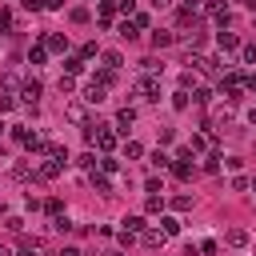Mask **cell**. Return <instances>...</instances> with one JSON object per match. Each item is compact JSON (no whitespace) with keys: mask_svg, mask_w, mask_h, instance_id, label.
Returning a JSON list of instances; mask_svg holds the SVG:
<instances>
[{"mask_svg":"<svg viewBox=\"0 0 256 256\" xmlns=\"http://www.w3.org/2000/svg\"><path fill=\"white\" fill-rule=\"evenodd\" d=\"M136 96H140V100H160V76H152V72L140 76V80H136Z\"/></svg>","mask_w":256,"mask_h":256,"instance_id":"1","label":"cell"},{"mask_svg":"<svg viewBox=\"0 0 256 256\" xmlns=\"http://www.w3.org/2000/svg\"><path fill=\"white\" fill-rule=\"evenodd\" d=\"M84 100H88V104H104V100H108V84H100V80L92 76V80L84 84Z\"/></svg>","mask_w":256,"mask_h":256,"instance_id":"2","label":"cell"},{"mask_svg":"<svg viewBox=\"0 0 256 256\" xmlns=\"http://www.w3.org/2000/svg\"><path fill=\"white\" fill-rule=\"evenodd\" d=\"M40 92H44V88H40V80H36V76L20 84V100H24L28 108H36V100H40Z\"/></svg>","mask_w":256,"mask_h":256,"instance_id":"3","label":"cell"},{"mask_svg":"<svg viewBox=\"0 0 256 256\" xmlns=\"http://www.w3.org/2000/svg\"><path fill=\"white\" fill-rule=\"evenodd\" d=\"M44 48H48V52H68V36L48 32V36H44Z\"/></svg>","mask_w":256,"mask_h":256,"instance_id":"4","label":"cell"},{"mask_svg":"<svg viewBox=\"0 0 256 256\" xmlns=\"http://www.w3.org/2000/svg\"><path fill=\"white\" fill-rule=\"evenodd\" d=\"M64 116H68L72 124H88V112H84V104H80V100H72V104L64 108Z\"/></svg>","mask_w":256,"mask_h":256,"instance_id":"5","label":"cell"},{"mask_svg":"<svg viewBox=\"0 0 256 256\" xmlns=\"http://www.w3.org/2000/svg\"><path fill=\"white\" fill-rule=\"evenodd\" d=\"M92 188H96L100 196H112V180H108V172H92Z\"/></svg>","mask_w":256,"mask_h":256,"instance_id":"6","label":"cell"},{"mask_svg":"<svg viewBox=\"0 0 256 256\" xmlns=\"http://www.w3.org/2000/svg\"><path fill=\"white\" fill-rule=\"evenodd\" d=\"M140 240H144V244H148V248H160V244H164V240H168V236H164V232H160V228H144V232H140Z\"/></svg>","mask_w":256,"mask_h":256,"instance_id":"7","label":"cell"},{"mask_svg":"<svg viewBox=\"0 0 256 256\" xmlns=\"http://www.w3.org/2000/svg\"><path fill=\"white\" fill-rule=\"evenodd\" d=\"M216 44H220L224 52H236V48H240V36H236V32H220V36H216Z\"/></svg>","mask_w":256,"mask_h":256,"instance_id":"8","label":"cell"},{"mask_svg":"<svg viewBox=\"0 0 256 256\" xmlns=\"http://www.w3.org/2000/svg\"><path fill=\"white\" fill-rule=\"evenodd\" d=\"M132 124H136V108H120V112H116V128H124V132H128Z\"/></svg>","mask_w":256,"mask_h":256,"instance_id":"9","label":"cell"},{"mask_svg":"<svg viewBox=\"0 0 256 256\" xmlns=\"http://www.w3.org/2000/svg\"><path fill=\"white\" fill-rule=\"evenodd\" d=\"M116 32H120L124 40H136V36H140V28H136V20H120V24H116Z\"/></svg>","mask_w":256,"mask_h":256,"instance_id":"10","label":"cell"},{"mask_svg":"<svg viewBox=\"0 0 256 256\" xmlns=\"http://www.w3.org/2000/svg\"><path fill=\"white\" fill-rule=\"evenodd\" d=\"M148 224H144V216H124V232H132V236H140Z\"/></svg>","mask_w":256,"mask_h":256,"instance_id":"11","label":"cell"},{"mask_svg":"<svg viewBox=\"0 0 256 256\" xmlns=\"http://www.w3.org/2000/svg\"><path fill=\"white\" fill-rule=\"evenodd\" d=\"M44 60H48V48H44V44H36V48L28 52V64H32V68H40Z\"/></svg>","mask_w":256,"mask_h":256,"instance_id":"12","label":"cell"},{"mask_svg":"<svg viewBox=\"0 0 256 256\" xmlns=\"http://www.w3.org/2000/svg\"><path fill=\"white\" fill-rule=\"evenodd\" d=\"M76 72H84V56H68L64 60V76H76Z\"/></svg>","mask_w":256,"mask_h":256,"instance_id":"13","label":"cell"},{"mask_svg":"<svg viewBox=\"0 0 256 256\" xmlns=\"http://www.w3.org/2000/svg\"><path fill=\"white\" fill-rule=\"evenodd\" d=\"M208 144H212V136H208V132H192V144H188V148H192V152H204Z\"/></svg>","mask_w":256,"mask_h":256,"instance_id":"14","label":"cell"},{"mask_svg":"<svg viewBox=\"0 0 256 256\" xmlns=\"http://www.w3.org/2000/svg\"><path fill=\"white\" fill-rule=\"evenodd\" d=\"M224 240H228V248H244V244H248V232H240V228H232V232H228Z\"/></svg>","mask_w":256,"mask_h":256,"instance_id":"15","label":"cell"},{"mask_svg":"<svg viewBox=\"0 0 256 256\" xmlns=\"http://www.w3.org/2000/svg\"><path fill=\"white\" fill-rule=\"evenodd\" d=\"M148 164H152V168H172V156H164V152L156 148V152L148 156Z\"/></svg>","mask_w":256,"mask_h":256,"instance_id":"16","label":"cell"},{"mask_svg":"<svg viewBox=\"0 0 256 256\" xmlns=\"http://www.w3.org/2000/svg\"><path fill=\"white\" fill-rule=\"evenodd\" d=\"M160 232H164V236H176V232H180V220H176V216H164V220H160Z\"/></svg>","mask_w":256,"mask_h":256,"instance_id":"17","label":"cell"},{"mask_svg":"<svg viewBox=\"0 0 256 256\" xmlns=\"http://www.w3.org/2000/svg\"><path fill=\"white\" fill-rule=\"evenodd\" d=\"M172 40H176V36H172V32H164V28H160V32H152V44H156V48H168Z\"/></svg>","mask_w":256,"mask_h":256,"instance_id":"18","label":"cell"},{"mask_svg":"<svg viewBox=\"0 0 256 256\" xmlns=\"http://www.w3.org/2000/svg\"><path fill=\"white\" fill-rule=\"evenodd\" d=\"M100 60H104V68H112V72H116V68H120V64H124V60H120V52H104V56H100Z\"/></svg>","mask_w":256,"mask_h":256,"instance_id":"19","label":"cell"},{"mask_svg":"<svg viewBox=\"0 0 256 256\" xmlns=\"http://www.w3.org/2000/svg\"><path fill=\"white\" fill-rule=\"evenodd\" d=\"M124 156H128V160H140V156H144V148H140L136 140H128V144H124Z\"/></svg>","mask_w":256,"mask_h":256,"instance_id":"20","label":"cell"},{"mask_svg":"<svg viewBox=\"0 0 256 256\" xmlns=\"http://www.w3.org/2000/svg\"><path fill=\"white\" fill-rule=\"evenodd\" d=\"M80 168H88V172H96V168H100V160H96V152H84V156H80Z\"/></svg>","mask_w":256,"mask_h":256,"instance_id":"21","label":"cell"},{"mask_svg":"<svg viewBox=\"0 0 256 256\" xmlns=\"http://www.w3.org/2000/svg\"><path fill=\"white\" fill-rule=\"evenodd\" d=\"M100 172H108V176H112V172H120V160H112V156H100Z\"/></svg>","mask_w":256,"mask_h":256,"instance_id":"22","label":"cell"},{"mask_svg":"<svg viewBox=\"0 0 256 256\" xmlns=\"http://www.w3.org/2000/svg\"><path fill=\"white\" fill-rule=\"evenodd\" d=\"M172 108H176V112H184V108H188V92H184V88L172 96Z\"/></svg>","mask_w":256,"mask_h":256,"instance_id":"23","label":"cell"},{"mask_svg":"<svg viewBox=\"0 0 256 256\" xmlns=\"http://www.w3.org/2000/svg\"><path fill=\"white\" fill-rule=\"evenodd\" d=\"M240 56H244V64H256V44H240Z\"/></svg>","mask_w":256,"mask_h":256,"instance_id":"24","label":"cell"},{"mask_svg":"<svg viewBox=\"0 0 256 256\" xmlns=\"http://www.w3.org/2000/svg\"><path fill=\"white\" fill-rule=\"evenodd\" d=\"M172 208H176V212H188V208H192V196H176Z\"/></svg>","mask_w":256,"mask_h":256,"instance_id":"25","label":"cell"},{"mask_svg":"<svg viewBox=\"0 0 256 256\" xmlns=\"http://www.w3.org/2000/svg\"><path fill=\"white\" fill-rule=\"evenodd\" d=\"M20 256H40V244H36V240H28V244H20Z\"/></svg>","mask_w":256,"mask_h":256,"instance_id":"26","label":"cell"},{"mask_svg":"<svg viewBox=\"0 0 256 256\" xmlns=\"http://www.w3.org/2000/svg\"><path fill=\"white\" fill-rule=\"evenodd\" d=\"M180 88H184V92H188V88L196 92V76H192V72H184V76H180Z\"/></svg>","mask_w":256,"mask_h":256,"instance_id":"27","label":"cell"},{"mask_svg":"<svg viewBox=\"0 0 256 256\" xmlns=\"http://www.w3.org/2000/svg\"><path fill=\"white\" fill-rule=\"evenodd\" d=\"M72 88H76L72 76H60V96H72Z\"/></svg>","mask_w":256,"mask_h":256,"instance_id":"28","label":"cell"},{"mask_svg":"<svg viewBox=\"0 0 256 256\" xmlns=\"http://www.w3.org/2000/svg\"><path fill=\"white\" fill-rule=\"evenodd\" d=\"M192 100H196V104H208V100H212V92H208V88H196V92H192Z\"/></svg>","mask_w":256,"mask_h":256,"instance_id":"29","label":"cell"},{"mask_svg":"<svg viewBox=\"0 0 256 256\" xmlns=\"http://www.w3.org/2000/svg\"><path fill=\"white\" fill-rule=\"evenodd\" d=\"M12 136H16V140H20V144H24V140H28V136H32V132H28V128H24V124H12Z\"/></svg>","mask_w":256,"mask_h":256,"instance_id":"30","label":"cell"},{"mask_svg":"<svg viewBox=\"0 0 256 256\" xmlns=\"http://www.w3.org/2000/svg\"><path fill=\"white\" fill-rule=\"evenodd\" d=\"M216 168H220V156H216V152H212V156H204V172H216Z\"/></svg>","mask_w":256,"mask_h":256,"instance_id":"31","label":"cell"},{"mask_svg":"<svg viewBox=\"0 0 256 256\" xmlns=\"http://www.w3.org/2000/svg\"><path fill=\"white\" fill-rule=\"evenodd\" d=\"M144 208H148V212H160V208H164V200H160V196H148V200H144Z\"/></svg>","mask_w":256,"mask_h":256,"instance_id":"32","label":"cell"},{"mask_svg":"<svg viewBox=\"0 0 256 256\" xmlns=\"http://www.w3.org/2000/svg\"><path fill=\"white\" fill-rule=\"evenodd\" d=\"M4 228H8V232H20V228H24V220H20V216H8V220H4Z\"/></svg>","mask_w":256,"mask_h":256,"instance_id":"33","label":"cell"},{"mask_svg":"<svg viewBox=\"0 0 256 256\" xmlns=\"http://www.w3.org/2000/svg\"><path fill=\"white\" fill-rule=\"evenodd\" d=\"M224 164H228V172H240V168H244V160H240V156H228Z\"/></svg>","mask_w":256,"mask_h":256,"instance_id":"34","label":"cell"},{"mask_svg":"<svg viewBox=\"0 0 256 256\" xmlns=\"http://www.w3.org/2000/svg\"><path fill=\"white\" fill-rule=\"evenodd\" d=\"M44 212L48 216H60V200H44Z\"/></svg>","mask_w":256,"mask_h":256,"instance_id":"35","label":"cell"},{"mask_svg":"<svg viewBox=\"0 0 256 256\" xmlns=\"http://www.w3.org/2000/svg\"><path fill=\"white\" fill-rule=\"evenodd\" d=\"M20 4H24L28 12H40V8H44V0H20Z\"/></svg>","mask_w":256,"mask_h":256,"instance_id":"36","label":"cell"},{"mask_svg":"<svg viewBox=\"0 0 256 256\" xmlns=\"http://www.w3.org/2000/svg\"><path fill=\"white\" fill-rule=\"evenodd\" d=\"M12 104H16V100H12V96H8V92H0V112H8V108H12Z\"/></svg>","mask_w":256,"mask_h":256,"instance_id":"37","label":"cell"},{"mask_svg":"<svg viewBox=\"0 0 256 256\" xmlns=\"http://www.w3.org/2000/svg\"><path fill=\"white\" fill-rule=\"evenodd\" d=\"M204 8V0H184V12H200Z\"/></svg>","mask_w":256,"mask_h":256,"instance_id":"38","label":"cell"},{"mask_svg":"<svg viewBox=\"0 0 256 256\" xmlns=\"http://www.w3.org/2000/svg\"><path fill=\"white\" fill-rule=\"evenodd\" d=\"M44 8H52V12H56V8H64V0H44Z\"/></svg>","mask_w":256,"mask_h":256,"instance_id":"39","label":"cell"},{"mask_svg":"<svg viewBox=\"0 0 256 256\" xmlns=\"http://www.w3.org/2000/svg\"><path fill=\"white\" fill-rule=\"evenodd\" d=\"M236 4H240V8H252V12H256V0H236Z\"/></svg>","mask_w":256,"mask_h":256,"instance_id":"40","label":"cell"},{"mask_svg":"<svg viewBox=\"0 0 256 256\" xmlns=\"http://www.w3.org/2000/svg\"><path fill=\"white\" fill-rule=\"evenodd\" d=\"M104 256H124V252H120V248H108V252H104Z\"/></svg>","mask_w":256,"mask_h":256,"instance_id":"41","label":"cell"},{"mask_svg":"<svg viewBox=\"0 0 256 256\" xmlns=\"http://www.w3.org/2000/svg\"><path fill=\"white\" fill-rule=\"evenodd\" d=\"M164 4H172V0H152V8H164Z\"/></svg>","mask_w":256,"mask_h":256,"instance_id":"42","label":"cell"},{"mask_svg":"<svg viewBox=\"0 0 256 256\" xmlns=\"http://www.w3.org/2000/svg\"><path fill=\"white\" fill-rule=\"evenodd\" d=\"M0 256H12V248H8V244H0Z\"/></svg>","mask_w":256,"mask_h":256,"instance_id":"43","label":"cell"},{"mask_svg":"<svg viewBox=\"0 0 256 256\" xmlns=\"http://www.w3.org/2000/svg\"><path fill=\"white\" fill-rule=\"evenodd\" d=\"M248 88H256V72H252V76H248Z\"/></svg>","mask_w":256,"mask_h":256,"instance_id":"44","label":"cell"},{"mask_svg":"<svg viewBox=\"0 0 256 256\" xmlns=\"http://www.w3.org/2000/svg\"><path fill=\"white\" fill-rule=\"evenodd\" d=\"M0 128H4V124H0Z\"/></svg>","mask_w":256,"mask_h":256,"instance_id":"45","label":"cell"}]
</instances>
